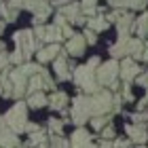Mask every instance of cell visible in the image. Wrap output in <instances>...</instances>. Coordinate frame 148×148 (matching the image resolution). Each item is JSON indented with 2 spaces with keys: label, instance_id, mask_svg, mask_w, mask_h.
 Here are the masks:
<instances>
[{
  "label": "cell",
  "instance_id": "48",
  "mask_svg": "<svg viewBox=\"0 0 148 148\" xmlns=\"http://www.w3.org/2000/svg\"><path fill=\"white\" fill-rule=\"evenodd\" d=\"M2 53H4V42L0 40V55H2Z\"/></svg>",
  "mask_w": 148,
  "mask_h": 148
},
{
  "label": "cell",
  "instance_id": "6",
  "mask_svg": "<svg viewBox=\"0 0 148 148\" xmlns=\"http://www.w3.org/2000/svg\"><path fill=\"white\" fill-rule=\"evenodd\" d=\"M21 9L32 11L34 13V23L42 25V21L51 13V4H49V0H21Z\"/></svg>",
  "mask_w": 148,
  "mask_h": 148
},
{
  "label": "cell",
  "instance_id": "21",
  "mask_svg": "<svg viewBox=\"0 0 148 148\" xmlns=\"http://www.w3.org/2000/svg\"><path fill=\"white\" fill-rule=\"evenodd\" d=\"M87 28L93 30V32H104V30H108L110 28V21L106 17L102 15H97V17H89L87 19Z\"/></svg>",
  "mask_w": 148,
  "mask_h": 148
},
{
  "label": "cell",
  "instance_id": "10",
  "mask_svg": "<svg viewBox=\"0 0 148 148\" xmlns=\"http://www.w3.org/2000/svg\"><path fill=\"white\" fill-rule=\"evenodd\" d=\"M76 66H72V62H68V53H59V55L53 59V70H55L57 78L59 80H70L72 78V72Z\"/></svg>",
  "mask_w": 148,
  "mask_h": 148
},
{
  "label": "cell",
  "instance_id": "40",
  "mask_svg": "<svg viewBox=\"0 0 148 148\" xmlns=\"http://www.w3.org/2000/svg\"><path fill=\"white\" fill-rule=\"evenodd\" d=\"M99 64H102V62H99V57H91L89 62H87V66H89V68H93V70L99 68Z\"/></svg>",
  "mask_w": 148,
  "mask_h": 148
},
{
  "label": "cell",
  "instance_id": "22",
  "mask_svg": "<svg viewBox=\"0 0 148 148\" xmlns=\"http://www.w3.org/2000/svg\"><path fill=\"white\" fill-rule=\"evenodd\" d=\"M28 106L30 108H45V106H49V97L42 91L32 93V95H28Z\"/></svg>",
  "mask_w": 148,
  "mask_h": 148
},
{
  "label": "cell",
  "instance_id": "27",
  "mask_svg": "<svg viewBox=\"0 0 148 148\" xmlns=\"http://www.w3.org/2000/svg\"><path fill=\"white\" fill-rule=\"evenodd\" d=\"M45 142H47V133L42 129L30 133V146H40V144H45Z\"/></svg>",
  "mask_w": 148,
  "mask_h": 148
},
{
  "label": "cell",
  "instance_id": "2",
  "mask_svg": "<svg viewBox=\"0 0 148 148\" xmlns=\"http://www.w3.org/2000/svg\"><path fill=\"white\" fill-rule=\"evenodd\" d=\"M72 80L85 91V95H93V93L102 91V85L97 83L95 70L89 68L87 64L85 66H76V68L72 70Z\"/></svg>",
  "mask_w": 148,
  "mask_h": 148
},
{
  "label": "cell",
  "instance_id": "8",
  "mask_svg": "<svg viewBox=\"0 0 148 148\" xmlns=\"http://www.w3.org/2000/svg\"><path fill=\"white\" fill-rule=\"evenodd\" d=\"M57 13L66 17V21H72V23H78V25L87 23V17L83 15V4L74 2V0H72L70 4H66V6H59Z\"/></svg>",
  "mask_w": 148,
  "mask_h": 148
},
{
  "label": "cell",
  "instance_id": "18",
  "mask_svg": "<svg viewBox=\"0 0 148 148\" xmlns=\"http://www.w3.org/2000/svg\"><path fill=\"white\" fill-rule=\"evenodd\" d=\"M108 4L112 9H131V11H142L146 9L148 0H108Z\"/></svg>",
  "mask_w": 148,
  "mask_h": 148
},
{
  "label": "cell",
  "instance_id": "7",
  "mask_svg": "<svg viewBox=\"0 0 148 148\" xmlns=\"http://www.w3.org/2000/svg\"><path fill=\"white\" fill-rule=\"evenodd\" d=\"M34 36L40 40V42H47V45H53V42H59L64 36H62V28H57L55 23L53 25H36L34 28Z\"/></svg>",
  "mask_w": 148,
  "mask_h": 148
},
{
  "label": "cell",
  "instance_id": "11",
  "mask_svg": "<svg viewBox=\"0 0 148 148\" xmlns=\"http://www.w3.org/2000/svg\"><path fill=\"white\" fill-rule=\"evenodd\" d=\"M140 72H142V68L138 66L136 59H131V57H123V62H121V72H119V76L123 78L127 85H129L133 78H138V76H140Z\"/></svg>",
  "mask_w": 148,
  "mask_h": 148
},
{
  "label": "cell",
  "instance_id": "16",
  "mask_svg": "<svg viewBox=\"0 0 148 148\" xmlns=\"http://www.w3.org/2000/svg\"><path fill=\"white\" fill-rule=\"evenodd\" d=\"M85 47H87V40L80 34H74L70 40H66V53L72 57H80L85 53Z\"/></svg>",
  "mask_w": 148,
  "mask_h": 148
},
{
  "label": "cell",
  "instance_id": "26",
  "mask_svg": "<svg viewBox=\"0 0 148 148\" xmlns=\"http://www.w3.org/2000/svg\"><path fill=\"white\" fill-rule=\"evenodd\" d=\"M136 32H138V36H142V38L148 36V13H144L142 17L136 19Z\"/></svg>",
  "mask_w": 148,
  "mask_h": 148
},
{
  "label": "cell",
  "instance_id": "45",
  "mask_svg": "<svg viewBox=\"0 0 148 148\" xmlns=\"http://www.w3.org/2000/svg\"><path fill=\"white\" fill-rule=\"evenodd\" d=\"M97 148H114V146H112V142H110V140H102Z\"/></svg>",
  "mask_w": 148,
  "mask_h": 148
},
{
  "label": "cell",
  "instance_id": "3",
  "mask_svg": "<svg viewBox=\"0 0 148 148\" xmlns=\"http://www.w3.org/2000/svg\"><path fill=\"white\" fill-rule=\"evenodd\" d=\"M13 40H15L17 49L23 53V59H25V62H30V57L34 55V53H38L40 47H45V45L34 36V30H19V32H15Z\"/></svg>",
  "mask_w": 148,
  "mask_h": 148
},
{
  "label": "cell",
  "instance_id": "9",
  "mask_svg": "<svg viewBox=\"0 0 148 148\" xmlns=\"http://www.w3.org/2000/svg\"><path fill=\"white\" fill-rule=\"evenodd\" d=\"M9 80L13 83V97L19 102V99L28 93V80H30V78L23 76L19 68H15V70H9Z\"/></svg>",
  "mask_w": 148,
  "mask_h": 148
},
{
  "label": "cell",
  "instance_id": "24",
  "mask_svg": "<svg viewBox=\"0 0 148 148\" xmlns=\"http://www.w3.org/2000/svg\"><path fill=\"white\" fill-rule=\"evenodd\" d=\"M42 89H47V85H45V78L40 76V72H38L36 76H32L28 80V93L32 95V93H38V91H42Z\"/></svg>",
  "mask_w": 148,
  "mask_h": 148
},
{
  "label": "cell",
  "instance_id": "50",
  "mask_svg": "<svg viewBox=\"0 0 148 148\" xmlns=\"http://www.w3.org/2000/svg\"><path fill=\"white\" fill-rule=\"evenodd\" d=\"M146 99H148V89H146Z\"/></svg>",
  "mask_w": 148,
  "mask_h": 148
},
{
  "label": "cell",
  "instance_id": "38",
  "mask_svg": "<svg viewBox=\"0 0 148 148\" xmlns=\"http://www.w3.org/2000/svg\"><path fill=\"white\" fill-rule=\"evenodd\" d=\"M136 80H138V85H142L144 89H148V70H146V72H142Z\"/></svg>",
  "mask_w": 148,
  "mask_h": 148
},
{
  "label": "cell",
  "instance_id": "30",
  "mask_svg": "<svg viewBox=\"0 0 148 148\" xmlns=\"http://www.w3.org/2000/svg\"><path fill=\"white\" fill-rule=\"evenodd\" d=\"M108 123H110V116H95V119H91V127L95 131H102Z\"/></svg>",
  "mask_w": 148,
  "mask_h": 148
},
{
  "label": "cell",
  "instance_id": "37",
  "mask_svg": "<svg viewBox=\"0 0 148 148\" xmlns=\"http://www.w3.org/2000/svg\"><path fill=\"white\" fill-rule=\"evenodd\" d=\"M121 97H125L127 102H133V93H131V89H129V85H127V83L123 87V91H121Z\"/></svg>",
  "mask_w": 148,
  "mask_h": 148
},
{
  "label": "cell",
  "instance_id": "28",
  "mask_svg": "<svg viewBox=\"0 0 148 148\" xmlns=\"http://www.w3.org/2000/svg\"><path fill=\"white\" fill-rule=\"evenodd\" d=\"M49 131H51V136H62V131H64V121L49 119Z\"/></svg>",
  "mask_w": 148,
  "mask_h": 148
},
{
  "label": "cell",
  "instance_id": "34",
  "mask_svg": "<svg viewBox=\"0 0 148 148\" xmlns=\"http://www.w3.org/2000/svg\"><path fill=\"white\" fill-rule=\"evenodd\" d=\"M102 138H104V140H114V127H112L110 123L102 129Z\"/></svg>",
  "mask_w": 148,
  "mask_h": 148
},
{
  "label": "cell",
  "instance_id": "31",
  "mask_svg": "<svg viewBox=\"0 0 148 148\" xmlns=\"http://www.w3.org/2000/svg\"><path fill=\"white\" fill-rule=\"evenodd\" d=\"M9 62H11V64H17V66L25 64V59H23V53L19 51V49H15V51H13L11 55H9Z\"/></svg>",
  "mask_w": 148,
  "mask_h": 148
},
{
  "label": "cell",
  "instance_id": "51",
  "mask_svg": "<svg viewBox=\"0 0 148 148\" xmlns=\"http://www.w3.org/2000/svg\"><path fill=\"white\" fill-rule=\"evenodd\" d=\"M0 2H2V0H0Z\"/></svg>",
  "mask_w": 148,
  "mask_h": 148
},
{
  "label": "cell",
  "instance_id": "42",
  "mask_svg": "<svg viewBox=\"0 0 148 148\" xmlns=\"http://www.w3.org/2000/svg\"><path fill=\"white\" fill-rule=\"evenodd\" d=\"M66 23H68V21H66V17L57 13V15H55V25H57V28H62V25H66Z\"/></svg>",
  "mask_w": 148,
  "mask_h": 148
},
{
  "label": "cell",
  "instance_id": "12",
  "mask_svg": "<svg viewBox=\"0 0 148 148\" xmlns=\"http://www.w3.org/2000/svg\"><path fill=\"white\" fill-rule=\"evenodd\" d=\"M17 146H19L17 133L6 125L4 116H0V148H17Z\"/></svg>",
  "mask_w": 148,
  "mask_h": 148
},
{
  "label": "cell",
  "instance_id": "39",
  "mask_svg": "<svg viewBox=\"0 0 148 148\" xmlns=\"http://www.w3.org/2000/svg\"><path fill=\"white\" fill-rule=\"evenodd\" d=\"M129 144H131V140H114L112 142L114 148H129Z\"/></svg>",
  "mask_w": 148,
  "mask_h": 148
},
{
  "label": "cell",
  "instance_id": "19",
  "mask_svg": "<svg viewBox=\"0 0 148 148\" xmlns=\"http://www.w3.org/2000/svg\"><path fill=\"white\" fill-rule=\"evenodd\" d=\"M129 38H131V36H129ZM129 38H119L116 42L110 47V55H112V59L127 57V47H129Z\"/></svg>",
  "mask_w": 148,
  "mask_h": 148
},
{
  "label": "cell",
  "instance_id": "44",
  "mask_svg": "<svg viewBox=\"0 0 148 148\" xmlns=\"http://www.w3.org/2000/svg\"><path fill=\"white\" fill-rule=\"evenodd\" d=\"M97 0H83V9H95Z\"/></svg>",
  "mask_w": 148,
  "mask_h": 148
},
{
  "label": "cell",
  "instance_id": "29",
  "mask_svg": "<svg viewBox=\"0 0 148 148\" xmlns=\"http://www.w3.org/2000/svg\"><path fill=\"white\" fill-rule=\"evenodd\" d=\"M49 142H51V148H70V140H66L62 136H51Z\"/></svg>",
  "mask_w": 148,
  "mask_h": 148
},
{
  "label": "cell",
  "instance_id": "13",
  "mask_svg": "<svg viewBox=\"0 0 148 148\" xmlns=\"http://www.w3.org/2000/svg\"><path fill=\"white\" fill-rule=\"evenodd\" d=\"M70 148H97V146L91 142V133L85 127H78L70 136Z\"/></svg>",
  "mask_w": 148,
  "mask_h": 148
},
{
  "label": "cell",
  "instance_id": "43",
  "mask_svg": "<svg viewBox=\"0 0 148 148\" xmlns=\"http://www.w3.org/2000/svg\"><path fill=\"white\" fill-rule=\"evenodd\" d=\"M146 108H148V99L144 97V99L138 102V112H146Z\"/></svg>",
  "mask_w": 148,
  "mask_h": 148
},
{
  "label": "cell",
  "instance_id": "35",
  "mask_svg": "<svg viewBox=\"0 0 148 148\" xmlns=\"http://www.w3.org/2000/svg\"><path fill=\"white\" fill-rule=\"evenodd\" d=\"M85 40H87V42H89V45H95L97 42V36H95V32H93V30H89V28H87L85 30Z\"/></svg>",
  "mask_w": 148,
  "mask_h": 148
},
{
  "label": "cell",
  "instance_id": "41",
  "mask_svg": "<svg viewBox=\"0 0 148 148\" xmlns=\"http://www.w3.org/2000/svg\"><path fill=\"white\" fill-rule=\"evenodd\" d=\"M38 129H40V127H38L36 123H28V125H25V129H23V131H25V133H34V131H38Z\"/></svg>",
  "mask_w": 148,
  "mask_h": 148
},
{
  "label": "cell",
  "instance_id": "17",
  "mask_svg": "<svg viewBox=\"0 0 148 148\" xmlns=\"http://www.w3.org/2000/svg\"><path fill=\"white\" fill-rule=\"evenodd\" d=\"M59 42H53V45H45V47H40L38 53H36V59H38V64H47V62H53L57 55H59Z\"/></svg>",
  "mask_w": 148,
  "mask_h": 148
},
{
  "label": "cell",
  "instance_id": "4",
  "mask_svg": "<svg viewBox=\"0 0 148 148\" xmlns=\"http://www.w3.org/2000/svg\"><path fill=\"white\" fill-rule=\"evenodd\" d=\"M4 121H6V125H9L17 136H19V133H23L25 125H28V106L19 99V102L13 104L11 110L4 114Z\"/></svg>",
  "mask_w": 148,
  "mask_h": 148
},
{
  "label": "cell",
  "instance_id": "47",
  "mask_svg": "<svg viewBox=\"0 0 148 148\" xmlns=\"http://www.w3.org/2000/svg\"><path fill=\"white\" fill-rule=\"evenodd\" d=\"M4 28H6V21H4V19H0V34L4 32Z\"/></svg>",
  "mask_w": 148,
  "mask_h": 148
},
{
  "label": "cell",
  "instance_id": "36",
  "mask_svg": "<svg viewBox=\"0 0 148 148\" xmlns=\"http://www.w3.org/2000/svg\"><path fill=\"white\" fill-rule=\"evenodd\" d=\"M62 36H64L66 40H70V38L74 36V30H72V25H70V23H66V25H62Z\"/></svg>",
  "mask_w": 148,
  "mask_h": 148
},
{
  "label": "cell",
  "instance_id": "25",
  "mask_svg": "<svg viewBox=\"0 0 148 148\" xmlns=\"http://www.w3.org/2000/svg\"><path fill=\"white\" fill-rule=\"evenodd\" d=\"M17 68L21 70L23 76L32 78V76H36V74L42 70V66H40V64H34V62H25V64H21V66H17Z\"/></svg>",
  "mask_w": 148,
  "mask_h": 148
},
{
  "label": "cell",
  "instance_id": "33",
  "mask_svg": "<svg viewBox=\"0 0 148 148\" xmlns=\"http://www.w3.org/2000/svg\"><path fill=\"white\" fill-rule=\"evenodd\" d=\"M129 119L136 121V125H142L148 121V112H133V114H129Z\"/></svg>",
  "mask_w": 148,
  "mask_h": 148
},
{
  "label": "cell",
  "instance_id": "23",
  "mask_svg": "<svg viewBox=\"0 0 148 148\" xmlns=\"http://www.w3.org/2000/svg\"><path fill=\"white\" fill-rule=\"evenodd\" d=\"M0 17H4V21H6V23H13V21H17L19 11L11 9V6L6 4V2H0Z\"/></svg>",
  "mask_w": 148,
  "mask_h": 148
},
{
  "label": "cell",
  "instance_id": "1",
  "mask_svg": "<svg viewBox=\"0 0 148 148\" xmlns=\"http://www.w3.org/2000/svg\"><path fill=\"white\" fill-rule=\"evenodd\" d=\"M112 99H114V93L110 89H102L93 95H76L70 110L72 123L76 127H83L87 121L95 116H106L108 112H112Z\"/></svg>",
  "mask_w": 148,
  "mask_h": 148
},
{
  "label": "cell",
  "instance_id": "46",
  "mask_svg": "<svg viewBox=\"0 0 148 148\" xmlns=\"http://www.w3.org/2000/svg\"><path fill=\"white\" fill-rule=\"evenodd\" d=\"M142 62H148V45L144 47V57H142Z\"/></svg>",
  "mask_w": 148,
  "mask_h": 148
},
{
  "label": "cell",
  "instance_id": "49",
  "mask_svg": "<svg viewBox=\"0 0 148 148\" xmlns=\"http://www.w3.org/2000/svg\"><path fill=\"white\" fill-rule=\"evenodd\" d=\"M17 148H28V146H17Z\"/></svg>",
  "mask_w": 148,
  "mask_h": 148
},
{
  "label": "cell",
  "instance_id": "20",
  "mask_svg": "<svg viewBox=\"0 0 148 148\" xmlns=\"http://www.w3.org/2000/svg\"><path fill=\"white\" fill-rule=\"evenodd\" d=\"M66 104H68V95L64 91H53L49 97V106L53 110H66Z\"/></svg>",
  "mask_w": 148,
  "mask_h": 148
},
{
  "label": "cell",
  "instance_id": "5",
  "mask_svg": "<svg viewBox=\"0 0 148 148\" xmlns=\"http://www.w3.org/2000/svg\"><path fill=\"white\" fill-rule=\"evenodd\" d=\"M119 72H121V64L116 62V59H110V62L99 64V68L95 70L97 83L102 85V87H108V85H112L114 80H116Z\"/></svg>",
  "mask_w": 148,
  "mask_h": 148
},
{
  "label": "cell",
  "instance_id": "32",
  "mask_svg": "<svg viewBox=\"0 0 148 148\" xmlns=\"http://www.w3.org/2000/svg\"><path fill=\"white\" fill-rule=\"evenodd\" d=\"M40 76H42V78H45V85H47V89H49V91H53V89H55V80H53V78H51V74H49V72H47L45 68H42V70H40Z\"/></svg>",
  "mask_w": 148,
  "mask_h": 148
},
{
  "label": "cell",
  "instance_id": "15",
  "mask_svg": "<svg viewBox=\"0 0 148 148\" xmlns=\"http://www.w3.org/2000/svg\"><path fill=\"white\" fill-rule=\"evenodd\" d=\"M125 133L129 136L131 142H136V144H146V140H148V129L144 125H136V123H129V125H125Z\"/></svg>",
  "mask_w": 148,
  "mask_h": 148
},
{
  "label": "cell",
  "instance_id": "14",
  "mask_svg": "<svg viewBox=\"0 0 148 148\" xmlns=\"http://www.w3.org/2000/svg\"><path fill=\"white\" fill-rule=\"evenodd\" d=\"M136 30V17L131 13H123L119 19H116V32H119V38H129V34Z\"/></svg>",
  "mask_w": 148,
  "mask_h": 148
}]
</instances>
